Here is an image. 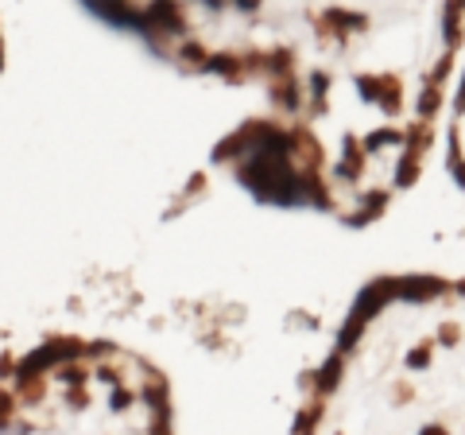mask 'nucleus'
<instances>
[{
  "label": "nucleus",
  "mask_w": 465,
  "mask_h": 435,
  "mask_svg": "<svg viewBox=\"0 0 465 435\" xmlns=\"http://www.w3.org/2000/svg\"><path fill=\"white\" fill-rule=\"evenodd\" d=\"M0 62H4V39H0Z\"/></svg>",
  "instance_id": "nucleus-1"
}]
</instances>
